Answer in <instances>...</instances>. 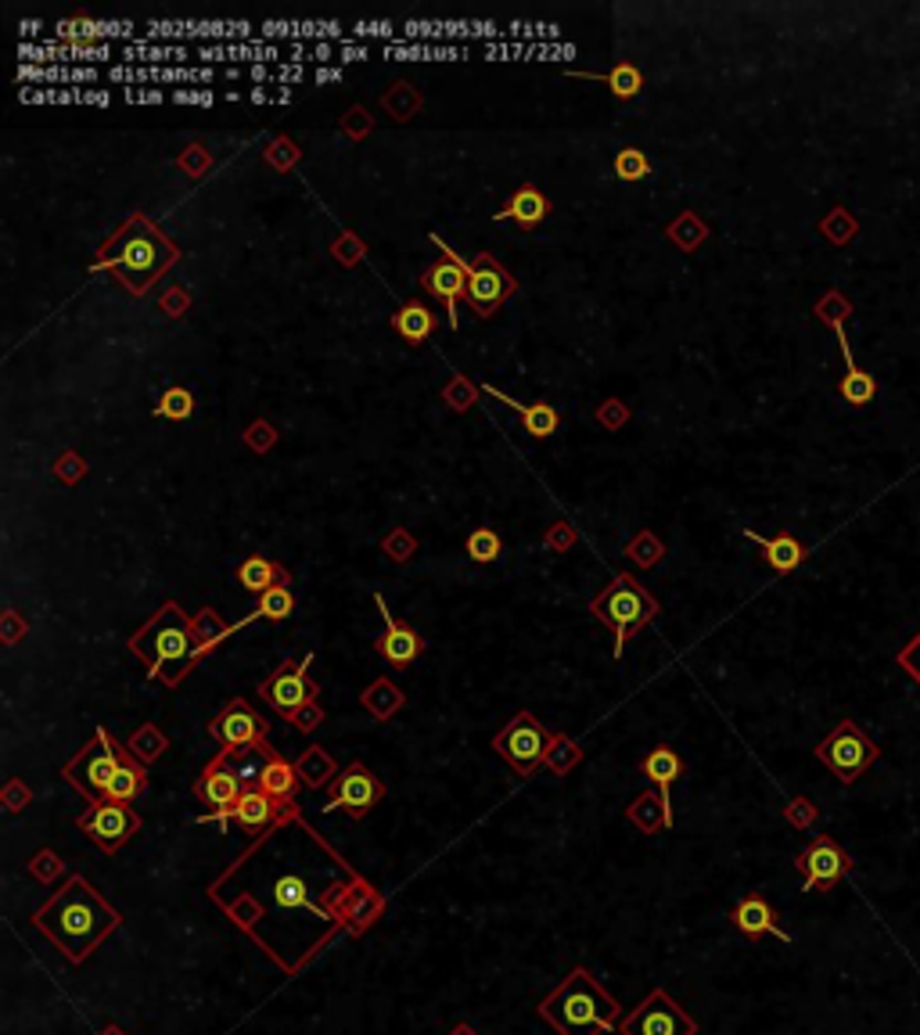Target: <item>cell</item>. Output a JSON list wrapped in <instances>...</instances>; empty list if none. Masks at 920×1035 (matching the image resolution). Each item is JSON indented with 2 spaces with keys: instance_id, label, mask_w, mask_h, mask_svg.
Returning a JSON list of instances; mask_svg holds the SVG:
<instances>
[{
  "instance_id": "obj_1",
  "label": "cell",
  "mask_w": 920,
  "mask_h": 1035,
  "mask_svg": "<svg viewBox=\"0 0 920 1035\" xmlns=\"http://www.w3.org/2000/svg\"><path fill=\"white\" fill-rule=\"evenodd\" d=\"M123 924V913L101 899L86 877L72 874L69 881L33 913V928L58 945L69 963H86V956Z\"/></svg>"
},
{
  "instance_id": "obj_2",
  "label": "cell",
  "mask_w": 920,
  "mask_h": 1035,
  "mask_svg": "<svg viewBox=\"0 0 920 1035\" xmlns=\"http://www.w3.org/2000/svg\"><path fill=\"white\" fill-rule=\"evenodd\" d=\"M536 1014L554 1025L557 1035H600L623 1025V1003L604 989L586 968H572L561 985L543 996Z\"/></svg>"
},
{
  "instance_id": "obj_3",
  "label": "cell",
  "mask_w": 920,
  "mask_h": 1035,
  "mask_svg": "<svg viewBox=\"0 0 920 1035\" xmlns=\"http://www.w3.org/2000/svg\"><path fill=\"white\" fill-rule=\"evenodd\" d=\"M129 651L148 661V680H163L166 687H177L184 676L195 669V661H201L195 618H187L177 600H166L163 608L129 637Z\"/></svg>"
},
{
  "instance_id": "obj_4",
  "label": "cell",
  "mask_w": 920,
  "mask_h": 1035,
  "mask_svg": "<svg viewBox=\"0 0 920 1035\" xmlns=\"http://www.w3.org/2000/svg\"><path fill=\"white\" fill-rule=\"evenodd\" d=\"M169 263H177V249L163 238L151 220L144 216H134L119 234H115L105 249H101V259L94 263V270H115L129 292L140 295L155 284V278L163 273Z\"/></svg>"
},
{
  "instance_id": "obj_5",
  "label": "cell",
  "mask_w": 920,
  "mask_h": 1035,
  "mask_svg": "<svg viewBox=\"0 0 920 1035\" xmlns=\"http://www.w3.org/2000/svg\"><path fill=\"white\" fill-rule=\"evenodd\" d=\"M589 611H594V618H600V623H608L615 629V658H623L626 640L651 623V618L658 615V604L637 579H632V575H615V579L594 597Z\"/></svg>"
},
{
  "instance_id": "obj_6",
  "label": "cell",
  "mask_w": 920,
  "mask_h": 1035,
  "mask_svg": "<svg viewBox=\"0 0 920 1035\" xmlns=\"http://www.w3.org/2000/svg\"><path fill=\"white\" fill-rule=\"evenodd\" d=\"M123 766V744H115L108 738L105 726L94 730V738L86 741L76 755L65 762V781L80 791L83 798L91 802H105L108 784L115 781V773Z\"/></svg>"
},
{
  "instance_id": "obj_7",
  "label": "cell",
  "mask_w": 920,
  "mask_h": 1035,
  "mask_svg": "<svg viewBox=\"0 0 920 1035\" xmlns=\"http://www.w3.org/2000/svg\"><path fill=\"white\" fill-rule=\"evenodd\" d=\"M877 755H881V748L862 733L856 719H841V723L816 744V759L824 762L841 784H856L877 762Z\"/></svg>"
},
{
  "instance_id": "obj_8",
  "label": "cell",
  "mask_w": 920,
  "mask_h": 1035,
  "mask_svg": "<svg viewBox=\"0 0 920 1035\" xmlns=\"http://www.w3.org/2000/svg\"><path fill=\"white\" fill-rule=\"evenodd\" d=\"M546 748H551V733L543 730V723L532 712H518L493 738V752L508 762L522 781H529L546 762Z\"/></svg>"
},
{
  "instance_id": "obj_9",
  "label": "cell",
  "mask_w": 920,
  "mask_h": 1035,
  "mask_svg": "<svg viewBox=\"0 0 920 1035\" xmlns=\"http://www.w3.org/2000/svg\"><path fill=\"white\" fill-rule=\"evenodd\" d=\"M618 1035H698V1021L666 989H655L623 1017Z\"/></svg>"
},
{
  "instance_id": "obj_10",
  "label": "cell",
  "mask_w": 920,
  "mask_h": 1035,
  "mask_svg": "<svg viewBox=\"0 0 920 1035\" xmlns=\"http://www.w3.org/2000/svg\"><path fill=\"white\" fill-rule=\"evenodd\" d=\"M310 661H313V655H302L299 661H284L270 680L259 683V698H263L278 715L292 719L302 704L316 701V690L321 687L310 680Z\"/></svg>"
},
{
  "instance_id": "obj_11",
  "label": "cell",
  "mask_w": 920,
  "mask_h": 1035,
  "mask_svg": "<svg viewBox=\"0 0 920 1035\" xmlns=\"http://www.w3.org/2000/svg\"><path fill=\"white\" fill-rule=\"evenodd\" d=\"M76 827L101 848V853H119V848L140 830V816L123 802H91L86 813L76 819Z\"/></svg>"
},
{
  "instance_id": "obj_12",
  "label": "cell",
  "mask_w": 920,
  "mask_h": 1035,
  "mask_svg": "<svg viewBox=\"0 0 920 1035\" xmlns=\"http://www.w3.org/2000/svg\"><path fill=\"white\" fill-rule=\"evenodd\" d=\"M227 755L230 752H220L206 770H201V776L195 781V798L201 802V805H212V816H201V824H209V819H216L220 827H227V819H234V805L241 802V795H244V787H249V781H244L241 773H234V770H227Z\"/></svg>"
},
{
  "instance_id": "obj_13",
  "label": "cell",
  "mask_w": 920,
  "mask_h": 1035,
  "mask_svg": "<svg viewBox=\"0 0 920 1035\" xmlns=\"http://www.w3.org/2000/svg\"><path fill=\"white\" fill-rule=\"evenodd\" d=\"M795 867L802 874V891H827L838 885L841 877L853 874V856L834 838L819 834V838H813L795 856Z\"/></svg>"
},
{
  "instance_id": "obj_14",
  "label": "cell",
  "mask_w": 920,
  "mask_h": 1035,
  "mask_svg": "<svg viewBox=\"0 0 920 1035\" xmlns=\"http://www.w3.org/2000/svg\"><path fill=\"white\" fill-rule=\"evenodd\" d=\"M321 910L327 917H335L342 928H349L353 934H359V931H367L374 920L381 917L385 896H381V891H374L370 885H364V881H353L349 888L335 885V888L324 891Z\"/></svg>"
},
{
  "instance_id": "obj_15",
  "label": "cell",
  "mask_w": 920,
  "mask_h": 1035,
  "mask_svg": "<svg viewBox=\"0 0 920 1035\" xmlns=\"http://www.w3.org/2000/svg\"><path fill=\"white\" fill-rule=\"evenodd\" d=\"M464 270H468V292H464V299L471 302V310L479 316H493L503 302L518 292V284L511 281V273L503 270L489 252H479L474 259H464Z\"/></svg>"
},
{
  "instance_id": "obj_16",
  "label": "cell",
  "mask_w": 920,
  "mask_h": 1035,
  "mask_svg": "<svg viewBox=\"0 0 920 1035\" xmlns=\"http://www.w3.org/2000/svg\"><path fill=\"white\" fill-rule=\"evenodd\" d=\"M385 798V784L374 776L364 762H349L345 773L335 776V784H331V795H327V805L324 809H342L345 816H367L374 805Z\"/></svg>"
},
{
  "instance_id": "obj_17",
  "label": "cell",
  "mask_w": 920,
  "mask_h": 1035,
  "mask_svg": "<svg viewBox=\"0 0 920 1035\" xmlns=\"http://www.w3.org/2000/svg\"><path fill=\"white\" fill-rule=\"evenodd\" d=\"M266 730H270L266 719L259 715L249 701H241V698L230 701L227 709L209 723V733L223 744V752H238V748L266 744Z\"/></svg>"
},
{
  "instance_id": "obj_18",
  "label": "cell",
  "mask_w": 920,
  "mask_h": 1035,
  "mask_svg": "<svg viewBox=\"0 0 920 1035\" xmlns=\"http://www.w3.org/2000/svg\"><path fill=\"white\" fill-rule=\"evenodd\" d=\"M431 244H436V249L442 252V259L431 270H425L421 284H425V292H431L436 299L446 302V316H450V327L457 331L460 327L457 302H460V295L468 292V270H464V259H460L439 234H431Z\"/></svg>"
},
{
  "instance_id": "obj_19",
  "label": "cell",
  "mask_w": 920,
  "mask_h": 1035,
  "mask_svg": "<svg viewBox=\"0 0 920 1035\" xmlns=\"http://www.w3.org/2000/svg\"><path fill=\"white\" fill-rule=\"evenodd\" d=\"M374 604H378V615H381V623H385L378 644H374V651H378V655L388 661V666H393V669H407V666H414L417 655L425 651L421 632L410 629L407 623H396L393 611H388V604L381 600V594H374Z\"/></svg>"
},
{
  "instance_id": "obj_20",
  "label": "cell",
  "mask_w": 920,
  "mask_h": 1035,
  "mask_svg": "<svg viewBox=\"0 0 920 1035\" xmlns=\"http://www.w3.org/2000/svg\"><path fill=\"white\" fill-rule=\"evenodd\" d=\"M730 924L738 928L748 942H759L762 934H773V939L791 942V934L781 928V917H776V910L762 896H755V891H748L744 899H738V906L730 910Z\"/></svg>"
},
{
  "instance_id": "obj_21",
  "label": "cell",
  "mask_w": 920,
  "mask_h": 1035,
  "mask_svg": "<svg viewBox=\"0 0 920 1035\" xmlns=\"http://www.w3.org/2000/svg\"><path fill=\"white\" fill-rule=\"evenodd\" d=\"M295 816V809L292 805H281V802H273L270 795L259 784H249L244 787V795H241V802L234 805V824L238 827H244L249 834H266L278 819H292Z\"/></svg>"
},
{
  "instance_id": "obj_22",
  "label": "cell",
  "mask_w": 920,
  "mask_h": 1035,
  "mask_svg": "<svg viewBox=\"0 0 920 1035\" xmlns=\"http://www.w3.org/2000/svg\"><path fill=\"white\" fill-rule=\"evenodd\" d=\"M255 752L263 755V766H259L255 784L263 787L273 802H281V805H295V791H299V784H302V776H299V770H295V762H288L281 752H273L270 744H259Z\"/></svg>"
},
{
  "instance_id": "obj_23",
  "label": "cell",
  "mask_w": 920,
  "mask_h": 1035,
  "mask_svg": "<svg viewBox=\"0 0 920 1035\" xmlns=\"http://www.w3.org/2000/svg\"><path fill=\"white\" fill-rule=\"evenodd\" d=\"M640 773H644L651 784H658L661 805H666L669 819H676V816H672V784L683 776V759H680V752H676V748H669V744H658L651 755L640 759Z\"/></svg>"
},
{
  "instance_id": "obj_24",
  "label": "cell",
  "mask_w": 920,
  "mask_h": 1035,
  "mask_svg": "<svg viewBox=\"0 0 920 1035\" xmlns=\"http://www.w3.org/2000/svg\"><path fill=\"white\" fill-rule=\"evenodd\" d=\"M744 536L759 546L762 557H766V565H770L776 575H791V572H795V568L802 565V561H805V554H809L795 536H791V532H776V536H759V532L748 529Z\"/></svg>"
},
{
  "instance_id": "obj_25",
  "label": "cell",
  "mask_w": 920,
  "mask_h": 1035,
  "mask_svg": "<svg viewBox=\"0 0 920 1035\" xmlns=\"http://www.w3.org/2000/svg\"><path fill=\"white\" fill-rule=\"evenodd\" d=\"M485 393L522 417V425H525V431L532 439H546V436H554V431L561 428V417H557V410L551 407V402H518L514 396L500 393V388H493V385H485Z\"/></svg>"
},
{
  "instance_id": "obj_26",
  "label": "cell",
  "mask_w": 920,
  "mask_h": 1035,
  "mask_svg": "<svg viewBox=\"0 0 920 1035\" xmlns=\"http://www.w3.org/2000/svg\"><path fill=\"white\" fill-rule=\"evenodd\" d=\"M546 212H551V201H546V198L536 191V187H532V184H525V187H518V191L511 195L508 209H500V212L493 216V223L536 227V223H543V220H546Z\"/></svg>"
},
{
  "instance_id": "obj_27",
  "label": "cell",
  "mask_w": 920,
  "mask_h": 1035,
  "mask_svg": "<svg viewBox=\"0 0 920 1035\" xmlns=\"http://www.w3.org/2000/svg\"><path fill=\"white\" fill-rule=\"evenodd\" d=\"M140 791H148V766L129 755L126 744H123V766H119V773H115V781L108 784L105 802H123L126 805V802H134Z\"/></svg>"
},
{
  "instance_id": "obj_28",
  "label": "cell",
  "mask_w": 920,
  "mask_h": 1035,
  "mask_svg": "<svg viewBox=\"0 0 920 1035\" xmlns=\"http://www.w3.org/2000/svg\"><path fill=\"white\" fill-rule=\"evenodd\" d=\"M295 611V597H292V586L288 583H278L273 589H266V594H259V604L241 618V623H234V632L238 629H244V626H252L255 618H270V623H284L288 615Z\"/></svg>"
},
{
  "instance_id": "obj_29",
  "label": "cell",
  "mask_w": 920,
  "mask_h": 1035,
  "mask_svg": "<svg viewBox=\"0 0 920 1035\" xmlns=\"http://www.w3.org/2000/svg\"><path fill=\"white\" fill-rule=\"evenodd\" d=\"M238 583L249 589V594H266L278 583H288V572L281 565H273L270 557H244L238 565Z\"/></svg>"
},
{
  "instance_id": "obj_30",
  "label": "cell",
  "mask_w": 920,
  "mask_h": 1035,
  "mask_svg": "<svg viewBox=\"0 0 920 1035\" xmlns=\"http://www.w3.org/2000/svg\"><path fill=\"white\" fill-rule=\"evenodd\" d=\"M626 819H629V824L637 827L640 834H658V830H669V827H672L666 805H661V795H655V791H644V795L626 809Z\"/></svg>"
},
{
  "instance_id": "obj_31",
  "label": "cell",
  "mask_w": 920,
  "mask_h": 1035,
  "mask_svg": "<svg viewBox=\"0 0 920 1035\" xmlns=\"http://www.w3.org/2000/svg\"><path fill=\"white\" fill-rule=\"evenodd\" d=\"M359 704H364V709L378 719V723H385V719H393L402 704H407V698H402V690L393 680H385V676H381V680H374L364 694H359Z\"/></svg>"
},
{
  "instance_id": "obj_32",
  "label": "cell",
  "mask_w": 920,
  "mask_h": 1035,
  "mask_svg": "<svg viewBox=\"0 0 920 1035\" xmlns=\"http://www.w3.org/2000/svg\"><path fill=\"white\" fill-rule=\"evenodd\" d=\"M393 327H396V335H402L414 345H421L431 331H436V313H431L428 306H421V302H407V306L393 316Z\"/></svg>"
},
{
  "instance_id": "obj_33",
  "label": "cell",
  "mask_w": 920,
  "mask_h": 1035,
  "mask_svg": "<svg viewBox=\"0 0 920 1035\" xmlns=\"http://www.w3.org/2000/svg\"><path fill=\"white\" fill-rule=\"evenodd\" d=\"M295 770H299V776H302V784L306 787H324L331 776H338L335 773V759H331L324 748H306V752L299 755V762H295Z\"/></svg>"
},
{
  "instance_id": "obj_34",
  "label": "cell",
  "mask_w": 920,
  "mask_h": 1035,
  "mask_svg": "<svg viewBox=\"0 0 920 1035\" xmlns=\"http://www.w3.org/2000/svg\"><path fill=\"white\" fill-rule=\"evenodd\" d=\"M583 762V748L575 744L568 733H551V748H546V762L543 766L554 776H568L575 766Z\"/></svg>"
},
{
  "instance_id": "obj_35",
  "label": "cell",
  "mask_w": 920,
  "mask_h": 1035,
  "mask_svg": "<svg viewBox=\"0 0 920 1035\" xmlns=\"http://www.w3.org/2000/svg\"><path fill=\"white\" fill-rule=\"evenodd\" d=\"M166 738H163V730L158 726H151V723H144L134 738L126 741V752L134 755L137 762H144V766H151L155 759H163V752H166Z\"/></svg>"
},
{
  "instance_id": "obj_36",
  "label": "cell",
  "mask_w": 920,
  "mask_h": 1035,
  "mask_svg": "<svg viewBox=\"0 0 920 1035\" xmlns=\"http://www.w3.org/2000/svg\"><path fill=\"white\" fill-rule=\"evenodd\" d=\"M838 396L848 402V407H867V402L877 396V381L862 367H853V370H845V378L838 381Z\"/></svg>"
},
{
  "instance_id": "obj_37",
  "label": "cell",
  "mask_w": 920,
  "mask_h": 1035,
  "mask_svg": "<svg viewBox=\"0 0 920 1035\" xmlns=\"http://www.w3.org/2000/svg\"><path fill=\"white\" fill-rule=\"evenodd\" d=\"M195 632H198V655L206 658V655L212 651L216 644H220V640H227L230 632H234V626H227L223 618L216 615L212 608H206V611H201V615L195 618Z\"/></svg>"
},
{
  "instance_id": "obj_38",
  "label": "cell",
  "mask_w": 920,
  "mask_h": 1035,
  "mask_svg": "<svg viewBox=\"0 0 920 1035\" xmlns=\"http://www.w3.org/2000/svg\"><path fill=\"white\" fill-rule=\"evenodd\" d=\"M191 414H195V396H191V388H184V385L166 388L155 407V417H166V421H187Z\"/></svg>"
},
{
  "instance_id": "obj_39",
  "label": "cell",
  "mask_w": 920,
  "mask_h": 1035,
  "mask_svg": "<svg viewBox=\"0 0 920 1035\" xmlns=\"http://www.w3.org/2000/svg\"><path fill=\"white\" fill-rule=\"evenodd\" d=\"M464 551L471 561H479V565H493V561H500V554H503V543L493 529H474L464 543Z\"/></svg>"
},
{
  "instance_id": "obj_40",
  "label": "cell",
  "mask_w": 920,
  "mask_h": 1035,
  "mask_svg": "<svg viewBox=\"0 0 920 1035\" xmlns=\"http://www.w3.org/2000/svg\"><path fill=\"white\" fill-rule=\"evenodd\" d=\"M586 80H604L611 86V94L615 97H623V101H629V97H637L640 94V72L632 69L629 62H618V65H611L608 69V76H586Z\"/></svg>"
},
{
  "instance_id": "obj_41",
  "label": "cell",
  "mask_w": 920,
  "mask_h": 1035,
  "mask_svg": "<svg viewBox=\"0 0 920 1035\" xmlns=\"http://www.w3.org/2000/svg\"><path fill=\"white\" fill-rule=\"evenodd\" d=\"M273 899H278L281 910H299V906H310V910H321V906H313L310 896H306V885H302V877L295 874H284L278 877V885H273Z\"/></svg>"
},
{
  "instance_id": "obj_42",
  "label": "cell",
  "mask_w": 920,
  "mask_h": 1035,
  "mask_svg": "<svg viewBox=\"0 0 920 1035\" xmlns=\"http://www.w3.org/2000/svg\"><path fill=\"white\" fill-rule=\"evenodd\" d=\"M819 230H824V238L827 241H834V244H848L856 234H859V223H856V216L848 212V209H830L827 216H824V223H819Z\"/></svg>"
},
{
  "instance_id": "obj_43",
  "label": "cell",
  "mask_w": 920,
  "mask_h": 1035,
  "mask_svg": "<svg viewBox=\"0 0 920 1035\" xmlns=\"http://www.w3.org/2000/svg\"><path fill=\"white\" fill-rule=\"evenodd\" d=\"M615 177L626 184H637L644 177H651V163H647V155L640 148H623L615 155Z\"/></svg>"
},
{
  "instance_id": "obj_44",
  "label": "cell",
  "mask_w": 920,
  "mask_h": 1035,
  "mask_svg": "<svg viewBox=\"0 0 920 1035\" xmlns=\"http://www.w3.org/2000/svg\"><path fill=\"white\" fill-rule=\"evenodd\" d=\"M784 819L795 830H809L816 819H819V805L813 802V798H805V795H798V798H791L787 805H784Z\"/></svg>"
},
{
  "instance_id": "obj_45",
  "label": "cell",
  "mask_w": 920,
  "mask_h": 1035,
  "mask_svg": "<svg viewBox=\"0 0 920 1035\" xmlns=\"http://www.w3.org/2000/svg\"><path fill=\"white\" fill-rule=\"evenodd\" d=\"M704 234H709V230H704V223L698 220V216H690V212L672 223V238L680 241L683 249H698V244L704 241Z\"/></svg>"
},
{
  "instance_id": "obj_46",
  "label": "cell",
  "mask_w": 920,
  "mask_h": 1035,
  "mask_svg": "<svg viewBox=\"0 0 920 1035\" xmlns=\"http://www.w3.org/2000/svg\"><path fill=\"white\" fill-rule=\"evenodd\" d=\"M62 870H65V862L58 859V853H51V848H40V853L33 856V862H29V874L43 885H51Z\"/></svg>"
},
{
  "instance_id": "obj_47",
  "label": "cell",
  "mask_w": 920,
  "mask_h": 1035,
  "mask_svg": "<svg viewBox=\"0 0 920 1035\" xmlns=\"http://www.w3.org/2000/svg\"><path fill=\"white\" fill-rule=\"evenodd\" d=\"M288 723H292L299 733H313L316 726L324 723V709H321L316 701H310V704H302V709H299L292 719H288Z\"/></svg>"
},
{
  "instance_id": "obj_48",
  "label": "cell",
  "mask_w": 920,
  "mask_h": 1035,
  "mask_svg": "<svg viewBox=\"0 0 920 1035\" xmlns=\"http://www.w3.org/2000/svg\"><path fill=\"white\" fill-rule=\"evenodd\" d=\"M414 551H417V543H414L410 532H402V529H396L393 536L385 540V554L393 561H407V557H414Z\"/></svg>"
},
{
  "instance_id": "obj_49",
  "label": "cell",
  "mask_w": 920,
  "mask_h": 1035,
  "mask_svg": "<svg viewBox=\"0 0 920 1035\" xmlns=\"http://www.w3.org/2000/svg\"><path fill=\"white\" fill-rule=\"evenodd\" d=\"M230 917H234L241 928H252L255 920L263 917V906H259L252 896H241L238 902H230Z\"/></svg>"
},
{
  "instance_id": "obj_50",
  "label": "cell",
  "mask_w": 920,
  "mask_h": 1035,
  "mask_svg": "<svg viewBox=\"0 0 920 1035\" xmlns=\"http://www.w3.org/2000/svg\"><path fill=\"white\" fill-rule=\"evenodd\" d=\"M896 661H899V666H902V669H906V672H910V676H913V680L920 683V632H917V637H913V640H910V644H906V647H902V651L896 655Z\"/></svg>"
},
{
  "instance_id": "obj_51",
  "label": "cell",
  "mask_w": 920,
  "mask_h": 1035,
  "mask_svg": "<svg viewBox=\"0 0 920 1035\" xmlns=\"http://www.w3.org/2000/svg\"><path fill=\"white\" fill-rule=\"evenodd\" d=\"M29 802H33V795H29V787H25L22 781H11V784L4 787V809H8V813L25 809Z\"/></svg>"
},
{
  "instance_id": "obj_52",
  "label": "cell",
  "mask_w": 920,
  "mask_h": 1035,
  "mask_svg": "<svg viewBox=\"0 0 920 1035\" xmlns=\"http://www.w3.org/2000/svg\"><path fill=\"white\" fill-rule=\"evenodd\" d=\"M626 554H629V557H637L640 565H651V561L661 554V546H658L651 536H647V532H644V536H640L637 543H629V546H626Z\"/></svg>"
},
{
  "instance_id": "obj_53",
  "label": "cell",
  "mask_w": 920,
  "mask_h": 1035,
  "mask_svg": "<svg viewBox=\"0 0 920 1035\" xmlns=\"http://www.w3.org/2000/svg\"><path fill=\"white\" fill-rule=\"evenodd\" d=\"M249 431H252V436H249L252 446H259V450H263V446H270V425H266V421H255Z\"/></svg>"
},
{
  "instance_id": "obj_54",
  "label": "cell",
  "mask_w": 920,
  "mask_h": 1035,
  "mask_svg": "<svg viewBox=\"0 0 920 1035\" xmlns=\"http://www.w3.org/2000/svg\"><path fill=\"white\" fill-rule=\"evenodd\" d=\"M446 1035H479V1028H471L468 1021H457V1025L446 1032Z\"/></svg>"
},
{
  "instance_id": "obj_55",
  "label": "cell",
  "mask_w": 920,
  "mask_h": 1035,
  "mask_svg": "<svg viewBox=\"0 0 920 1035\" xmlns=\"http://www.w3.org/2000/svg\"><path fill=\"white\" fill-rule=\"evenodd\" d=\"M101 1035H126V1032L119 1025H105V1028H101Z\"/></svg>"
}]
</instances>
